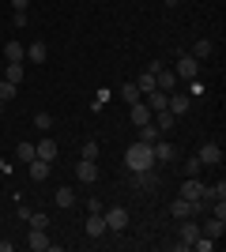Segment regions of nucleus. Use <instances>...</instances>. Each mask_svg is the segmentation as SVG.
Here are the masks:
<instances>
[{"mask_svg":"<svg viewBox=\"0 0 226 252\" xmlns=\"http://www.w3.org/2000/svg\"><path fill=\"white\" fill-rule=\"evenodd\" d=\"M155 87H159V91H166V94H170L173 87H177V75H173L170 68H159V72H155Z\"/></svg>","mask_w":226,"mask_h":252,"instance_id":"ddd939ff","label":"nucleus"},{"mask_svg":"<svg viewBox=\"0 0 226 252\" xmlns=\"http://www.w3.org/2000/svg\"><path fill=\"white\" fill-rule=\"evenodd\" d=\"M151 121H155V128H159V132H170V128L177 125V117H173L170 109H159V113L151 117Z\"/></svg>","mask_w":226,"mask_h":252,"instance_id":"f3484780","label":"nucleus"},{"mask_svg":"<svg viewBox=\"0 0 226 252\" xmlns=\"http://www.w3.org/2000/svg\"><path fill=\"white\" fill-rule=\"evenodd\" d=\"M129 117H132V125H136V128H143V125H147V121H151L155 113H151V105L140 98V102H132V105H129Z\"/></svg>","mask_w":226,"mask_h":252,"instance_id":"39448f33","label":"nucleus"},{"mask_svg":"<svg viewBox=\"0 0 226 252\" xmlns=\"http://www.w3.org/2000/svg\"><path fill=\"white\" fill-rule=\"evenodd\" d=\"M11 8H15V11H27V8H31V0H11Z\"/></svg>","mask_w":226,"mask_h":252,"instance_id":"c9c22d12","label":"nucleus"},{"mask_svg":"<svg viewBox=\"0 0 226 252\" xmlns=\"http://www.w3.org/2000/svg\"><path fill=\"white\" fill-rule=\"evenodd\" d=\"M102 219H106V230H109V233L129 230V211H125V207H109V211H102Z\"/></svg>","mask_w":226,"mask_h":252,"instance_id":"f03ea898","label":"nucleus"},{"mask_svg":"<svg viewBox=\"0 0 226 252\" xmlns=\"http://www.w3.org/2000/svg\"><path fill=\"white\" fill-rule=\"evenodd\" d=\"M53 200H57V207H75V192L72 189H57Z\"/></svg>","mask_w":226,"mask_h":252,"instance_id":"4be33fe9","label":"nucleus"},{"mask_svg":"<svg viewBox=\"0 0 226 252\" xmlns=\"http://www.w3.org/2000/svg\"><path fill=\"white\" fill-rule=\"evenodd\" d=\"M136 177H140V185H143V189H155V166H151V169H140Z\"/></svg>","mask_w":226,"mask_h":252,"instance_id":"2f4dec72","label":"nucleus"},{"mask_svg":"<svg viewBox=\"0 0 226 252\" xmlns=\"http://www.w3.org/2000/svg\"><path fill=\"white\" fill-rule=\"evenodd\" d=\"M140 139H143V143H155V139H159V128H155V121H147V125L140 128Z\"/></svg>","mask_w":226,"mask_h":252,"instance_id":"7c9ffc66","label":"nucleus"},{"mask_svg":"<svg viewBox=\"0 0 226 252\" xmlns=\"http://www.w3.org/2000/svg\"><path fill=\"white\" fill-rule=\"evenodd\" d=\"M34 128H42V132H45V128H53V117H49V113H34Z\"/></svg>","mask_w":226,"mask_h":252,"instance_id":"72a5a7b5","label":"nucleus"},{"mask_svg":"<svg viewBox=\"0 0 226 252\" xmlns=\"http://www.w3.org/2000/svg\"><path fill=\"white\" fill-rule=\"evenodd\" d=\"M166 4H177V0H166Z\"/></svg>","mask_w":226,"mask_h":252,"instance_id":"4c0bfd02","label":"nucleus"},{"mask_svg":"<svg viewBox=\"0 0 226 252\" xmlns=\"http://www.w3.org/2000/svg\"><path fill=\"white\" fill-rule=\"evenodd\" d=\"M11 23H15V27H27L31 19H27V11H15V15H11Z\"/></svg>","mask_w":226,"mask_h":252,"instance_id":"f704fd0d","label":"nucleus"},{"mask_svg":"<svg viewBox=\"0 0 226 252\" xmlns=\"http://www.w3.org/2000/svg\"><path fill=\"white\" fill-rule=\"evenodd\" d=\"M79 158H87V162H98V143H95V139H87L83 147H79Z\"/></svg>","mask_w":226,"mask_h":252,"instance_id":"a878e982","label":"nucleus"},{"mask_svg":"<svg viewBox=\"0 0 226 252\" xmlns=\"http://www.w3.org/2000/svg\"><path fill=\"white\" fill-rule=\"evenodd\" d=\"M166 109H170L173 117L189 113V94H170V102H166Z\"/></svg>","mask_w":226,"mask_h":252,"instance_id":"6ab92c4d","label":"nucleus"},{"mask_svg":"<svg viewBox=\"0 0 226 252\" xmlns=\"http://www.w3.org/2000/svg\"><path fill=\"white\" fill-rule=\"evenodd\" d=\"M27 169H31L34 181H45V177H49V169H53V162H45V158H31V162H27Z\"/></svg>","mask_w":226,"mask_h":252,"instance_id":"f8f14e48","label":"nucleus"},{"mask_svg":"<svg viewBox=\"0 0 226 252\" xmlns=\"http://www.w3.org/2000/svg\"><path fill=\"white\" fill-rule=\"evenodd\" d=\"M196 158H200L204 166H219V162H223V147H219V143H204Z\"/></svg>","mask_w":226,"mask_h":252,"instance_id":"6e6552de","label":"nucleus"},{"mask_svg":"<svg viewBox=\"0 0 226 252\" xmlns=\"http://www.w3.org/2000/svg\"><path fill=\"white\" fill-rule=\"evenodd\" d=\"M27 222H31V230H45V226H49V215H42V211H38V215H27Z\"/></svg>","mask_w":226,"mask_h":252,"instance_id":"cd10ccee","label":"nucleus"},{"mask_svg":"<svg viewBox=\"0 0 226 252\" xmlns=\"http://www.w3.org/2000/svg\"><path fill=\"white\" fill-rule=\"evenodd\" d=\"M45 57H49V49H45L42 42H34V45H27V61H34V64H42Z\"/></svg>","mask_w":226,"mask_h":252,"instance_id":"412c9836","label":"nucleus"},{"mask_svg":"<svg viewBox=\"0 0 226 252\" xmlns=\"http://www.w3.org/2000/svg\"><path fill=\"white\" fill-rule=\"evenodd\" d=\"M87 233H91V237L109 233V230H106V219H102V211H91V215H87Z\"/></svg>","mask_w":226,"mask_h":252,"instance_id":"9b49d317","label":"nucleus"},{"mask_svg":"<svg viewBox=\"0 0 226 252\" xmlns=\"http://www.w3.org/2000/svg\"><path fill=\"white\" fill-rule=\"evenodd\" d=\"M121 98H125V102L132 105V102H140L143 94H140V87H136V83H125V87H121Z\"/></svg>","mask_w":226,"mask_h":252,"instance_id":"b1692460","label":"nucleus"},{"mask_svg":"<svg viewBox=\"0 0 226 252\" xmlns=\"http://www.w3.org/2000/svg\"><path fill=\"white\" fill-rule=\"evenodd\" d=\"M136 87H140V94H151V91H159V87H155V75H151V72H140Z\"/></svg>","mask_w":226,"mask_h":252,"instance_id":"5701e85b","label":"nucleus"},{"mask_svg":"<svg viewBox=\"0 0 226 252\" xmlns=\"http://www.w3.org/2000/svg\"><path fill=\"white\" fill-rule=\"evenodd\" d=\"M27 249H31V252H45V249H49V237H45V230H31V237H27Z\"/></svg>","mask_w":226,"mask_h":252,"instance_id":"2eb2a0df","label":"nucleus"},{"mask_svg":"<svg viewBox=\"0 0 226 252\" xmlns=\"http://www.w3.org/2000/svg\"><path fill=\"white\" fill-rule=\"evenodd\" d=\"M196 237H200V226H196V222L193 219H181V241H177V249H193V241H196Z\"/></svg>","mask_w":226,"mask_h":252,"instance_id":"20e7f679","label":"nucleus"},{"mask_svg":"<svg viewBox=\"0 0 226 252\" xmlns=\"http://www.w3.org/2000/svg\"><path fill=\"white\" fill-rule=\"evenodd\" d=\"M193 57H196V61H204V57H211V42H207V38H200V42L193 45Z\"/></svg>","mask_w":226,"mask_h":252,"instance_id":"c756f323","label":"nucleus"},{"mask_svg":"<svg viewBox=\"0 0 226 252\" xmlns=\"http://www.w3.org/2000/svg\"><path fill=\"white\" fill-rule=\"evenodd\" d=\"M11 98H15V83H8V79H4V83H0V102L8 105Z\"/></svg>","mask_w":226,"mask_h":252,"instance_id":"473e14b6","label":"nucleus"},{"mask_svg":"<svg viewBox=\"0 0 226 252\" xmlns=\"http://www.w3.org/2000/svg\"><path fill=\"white\" fill-rule=\"evenodd\" d=\"M125 166H129L132 173H140V169H151V166H155V151H151V143L136 139V143L125 151Z\"/></svg>","mask_w":226,"mask_h":252,"instance_id":"f257e3e1","label":"nucleus"},{"mask_svg":"<svg viewBox=\"0 0 226 252\" xmlns=\"http://www.w3.org/2000/svg\"><path fill=\"white\" fill-rule=\"evenodd\" d=\"M200 233H204V237H211V241H219V237L226 233V219H215V215H211V219L200 226Z\"/></svg>","mask_w":226,"mask_h":252,"instance_id":"1a4fd4ad","label":"nucleus"},{"mask_svg":"<svg viewBox=\"0 0 226 252\" xmlns=\"http://www.w3.org/2000/svg\"><path fill=\"white\" fill-rule=\"evenodd\" d=\"M173 75H177V79H196V75H200V61H196V57H189V53H181V57H177Z\"/></svg>","mask_w":226,"mask_h":252,"instance_id":"7ed1b4c3","label":"nucleus"},{"mask_svg":"<svg viewBox=\"0 0 226 252\" xmlns=\"http://www.w3.org/2000/svg\"><path fill=\"white\" fill-rule=\"evenodd\" d=\"M75 177L87 181V185H95V181H98V162H87V158H79V166H75Z\"/></svg>","mask_w":226,"mask_h":252,"instance_id":"9d476101","label":"nucleus"},{"mask_svg":"<svg viewBox=\"0 0 226 252\" xmlns=\"http://www.w3.org/2000/svg\"><path fill=\"white\" fill-rule=\"evenodd\" d=\"M4 57H8V64H23L27 61V45L23 42H8L4 45Z\"/></svg>","mask_w":226,"mask_h":252,"instance_id":"4468645a","label":"nucleus"},{"mask_svg":"<svg viewBox=\"0 0 226 252\" xmlns=\"http://www.w3.org/2000/svg\"><path fill=\"white\" fill-rule=\"evenodd\" d=\"M0 173H11V166H8V162H4V158H0Z\"/></svg>","mask_w":226,"mask_h":252,"instance_id":"e433bc0d","label":"nucleus"},{"mask_svg":"<svg viewBox=\"0 0 226 252\" xmlns=\"http://www.w3.org/2000/svg\"><path fill=\"white\" fill-rule=\"evenodd\" d=\"M170 215H173V219H193L196 211H193V203H189V200H181V196H177V200L170 203Z\"/></svg>","mask_w":226,"mask_h":252,"instance_id":"dca6fc26","label":"nucleus"},{"mask_svg":"<svg viewBox=\"0 0 226 252\" xmlns=\"http://www.w3.org/2000/svg\"><path fill=\"white\" fill-rule=\"evenodd\" d=\"M15 158H19L23 166H27V162H31V158H34V143H27V139H23L19 147H15Z\"/></svg>","mask_w":226,"mask_h":252,"instance_id":"393cba45","label":"nucleus"},{"mask_svg":"<svg viewBox=\"0 0 226 252\" xmlns=\"http://www.w3.org/2000/svg\"><path fill=\"white\" fill-rule=\"evenodd\" d=\"M166 102H170V94H166V91H151V94H147V105H151V113H159V109H166Z\"/></svg>","mask_w":226,"mask_h":252,"instance_id":"aec40b11","label":"nucleus"},{"mask_svg":"<svg viewBox=\"0 0 226 252\" xmlns=\"http://www.w3.org/2000/svg\"><path fill=\"white\" fill-rule=\"evenodd\" d=\"M34 158H45V162H53V158H57V143H53V139H42V143H34Z\"/></svg>","mask_w":226,"mask_h":252,"instance_id":"a211bd4d","label":"nucleus"},{"mask_svg":"<svg viewBox=\"0 0 226 252\" xmlns=\"http://www.w3.org/2000/svg\"><path fill=\"white\" fill-rule=\"evenodd\" d=\"M151 151H155V162H162V166L177 158V147H173V143H166V139H155V143H151Z\"/></svg>","mask_w":226,"mask_h":252,"instance_id":"423d86ee","label":"nucleus"},{"mask_svg":"<svg viewBox=\"0 0 226 252\" xmlns=\"http://www.w3.org/2000/svg\"><path fill=\"white\" fill-rule=\"evenodd\" d=\"M4 79L19 87V83H23V64H8V72H4Z\"/></svg>","mask_w":226,"mask_h":252,"instance_id":"c85d7f7f","label":"nucleus"},{"mask_svg":"<svg viewBox=\"0 0 226 252\" xmlns=\"http://www.w3.org/2000/svg\"><path fill=\"white\" fill-rule=\"evenodd\" d=\"M200 169H204V162H200L196 155H189V158H185V177H196Z\"/></svg>","mask_w":226,"mask_h":252,"instance_id":"bb28decb","label":"nucleus"},{"mask_svg":"<svg viewBox=\"0 0 226 252\" xmlns=\"http://www.w3.org/2000/svg\"><path fill=\"white\" fill-rule=\"evenodd\" d=\"M181 200H189V203H193V200H204V185H200L196 177H185L181 181Z\"/></svg>","mask_w":226,"mask_h":252,"instance_id":"0eeeda50","label":"nucleus"}]
</instances>
